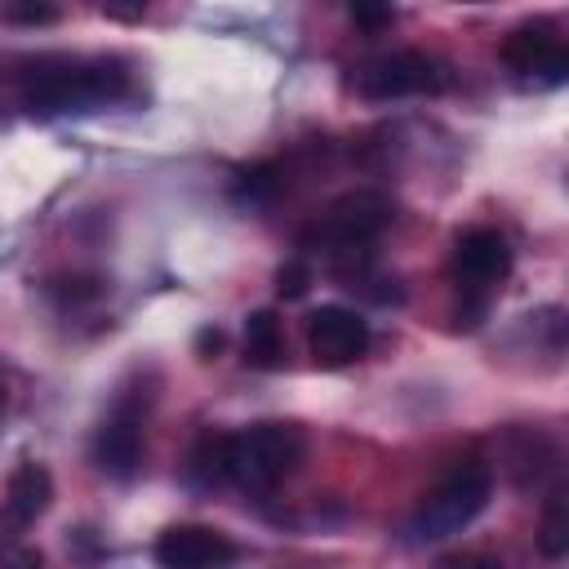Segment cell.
Here are the masks:
<instances>
[{
    "label": "cell",
    "mask_w": 569,
    "mask_h": 569,
    "mask_svg": "<svg viewBox=\"0 0 569 569\" xmlns=\"http://www.w3.org/2000/svg\"><path fill=\"white\" fill-rule=\"evenodd\" d=\"M449 271H453L458 293L471 302V325H476V316L485 311L489 293L511 276V249L493 227H471V231L458 236Z\"/></svg>",
    "instance_id": "5b68a950"
},
{
    "label": "cell",
    "mask_w": 569,
    "mask_h": 569,
    "mask_svg": "<svg viewBox=\"0 0 569 569\" xmlns=\"http://www.w3.org/2000/svg\"><path fill=\"white\" fill-rule=\"evenodd\" d=\"M196 347H200V351H218V347H222V333H218V329H200Z\"/></svg>",
    "instance_id": "ffe728a7"
},
{
    "label": "cell",
    "mask_w": 569,
    "mask_h": 569,
    "mask_svg": "<svg viewBox=\"0 0 569 569\" xmlns=\"http://www.w3.org/2000/svg\"><path fill=\"white\" fill-rule=\"evenodd\" d=\"M40 551L36 547H4L0 551V569H40Z\"/></svg>",
    "instance_id": "e0dca14e"
},
{
    "label": "cell",
    "mask_w": 569,
    "mask_h": 569,
    "mask_svg": "<svg viewBox=\"0 0 569 569\" xmlns=\"http://www.w3.org/2000/svg\"><path fill=\"white\" fill-rule=\"evenodd\" d=\"M307 284H311V267H307L302 258H289V262L276 271V293H280V298H302Z\"/></svg>",
    "instance_id": "9a60e30c"
},
{
    "label": "cell",
    "mask_w": 569,
    "mask_h": 569,
    "mask_svg": "<svg viewBox=\"0 0 569 569\" xmlns=\"http://www.w3.org/2000/svg\"><path fill=\"white\" fill-rule=\"evenodd\" d=\"M222 440L227 436H200V445L191 449V476L204 485H222Z\"/></svg>",
    "instance_id": "5bb4252c"
},
{
    "label": "cell",
    "mask_w": 569,
    "mask_h": 569,
    "mask_svg": "<svg viewBox=\"0 0 569 569\" xmlns=\"http://www.w3.org/2000/svg\"><path fill=\"white\" fill-rule=\"evenodd\" d=\"M302 449L307 436L293 422H253L244 431H231L222 440V485L267 493L302 462Z\"/></svg>",
    "instance_id": "7a4b0ae2"
},
{
    "label": "cell",
    "mask_w": 569,
    "mask_h": 569,
    "mask_svg": "<svg viewBox=\"0 0 569 569\" xmlns=\"http://www.w3.org/2000/svg\"><path fill=\"white\" fill-rule=\"evenodd\" d=\"M129 93V71L116 58H44L27 71L22 107L36 116H80Z\"/></svg>",
    "instance_id": "6da1fadb"
},
{
    "label": "cell",
    "mask_w": 569,
    "mask_h": 569,
    "mask_svg": "<svg viewBox=\"0 0 569 569\" xmlns=\"http://www.w3.org/2000/svg\"><path fill=\"white\" fill-rule=\"evenodd\" d=\"M498 53L507 71L529 89H556L569 80V49L551 22H520Z\"/></svg>",
    "instance_id": "8992f818"
},
{
    "label": "cell",
    "mask_w": 569,
    "mask_h": 569,
    "mask_svg": "<svg viewBox=\"0 0 569 569\" xmlns=\"http://www.w3.org/2000/svg\"><path fill=\"white\" fill-rule=\"evenodd\" d=\"M387 222H391V204L378 191H351L338 204H329V213L320 218L316 236L333 253H365L382 236Z\"/></svg>",
    "instance_id": "52a82bcc"
},
{
    "label": "cell",
    "mask_w": 569,
    "mask_h": 569,
    "mask_svg": "<svg viewBox=\"0 0 569 569\" xmlns=\"http://www.w3.org/2000/svg\"><path fill=\"white\" fill-rule=\"evenodd\" d=\"M102 13H107V18H142V4H133V9H120V4H107Z\"/></svg>",
    "instance_id": "44dd1931"
},
{
    "label": "cell",
    "mask_w": 569,
    "mask_h": 569,
    "mask_svg": "<svg viewBox=\"0 0 569 569\" xmlns=\"http://www.w3.org/2000/svg\"><path fill=\"white\" fill-rule=\"evenodd\" d=\"M0 18L4 22H22V27H40V22H53L58 9L53 4H4Z\"/></svg>",
    "instance_id": "2e32d148"
},
{
    "label": "cell",
    "mask_w": 569,
    "mask_h": 569,
    "mask_svg": "<svg viewBox=\"0 0 569 569\" xmlns=\"http://www.w3.org/2000/svg\"><path fill=\"white\" fill-rule=\"evenodd\" d=\"M0 409H4V382H0Z\"/></svg>",
    "instance_id": "7402d4cb"
},
{
    "label": "cell",
    "mask_w": 569,
    "mask_h": 569,
    "mask_svg": "<svg viewBox=\"0 0 569 569\" xmlns=\"http://www.w3.org/2000/svg\"><path fill=\"white\" fill-rule=\"evenodd\" d=\"M93 462L111 480H129L142 462V413L129 400H116V409L93 431Z\"/></svg>",
    "instance_id": "30bf717a"
},
{
    "label": "cell",
    "mask_w": 569,
    "mask_h": 569,
    "mask_svg": "<svg viewBox=\"0 0 569 569\" xmlns=\"http://www.w3.org/2000/svg\"><path fill=\"white\" fill-rule=\"evenodd\" d=\"M307 342H311V356L320 369H342L369 351V325L360 311L329 302L307 316Z\"/></svg>",
    "instance_id": "ba28073f"
},
{
    "label": "cell",
    "mask_w": 569,
    "mask_h": 569,
    "mask_svg": "<svg viewBox=\"0 0 569 569\" xmlns=\"http://www.w3.org/2000/svg\"><path fill=\"white\" fill-rule=\"evenodd\" d=\"M347 84L369 102H396V98H413V93H440L445 67L431 53L391 49V53H373V58L356 62Z\"/></svg>",
    "instance_id": "277c9868"
},
{
    "label": "cell",
    "mask_w": 569,
    "mask_h": 569,
    "mask_svg": "<svg viewBox=\"0 0 569 569\" xmlns=\"http://www.w3.org/2000/svg\"><path fill=\"white\" fill-rule=\"evenodd\" d=\"M351 18L365 22V27H387L396 18V9H387V4H351Z\"/></svg>",
    "instance_id": "d6986e66"
},
{
    "label": "cell",
    "mask_w": 569,
    "mask_h": 569,
    "mask_svg": "<svg viewBox=\"0 0 569 569\" xmlns=\"http://www.w3.org/2000/svg\"><path fill=\"white\" fill-rule=\"evenodd\" d=\"M244 360L253 369H280L284 365V329L280 316L258 307L244 316Z\"/></svg>",
    "instance_id": "7c38bea8"
},
{
    "label": "cell",
    "mask_w": 569,
    "mask_h": 569,
    "mask_svg": "<svg viewBox=\"0 0 569 569\" xmlns=\"http://www.w3.org/2000/svg\"><path fill=\"white\" fill-rule=\"evenodd\" d=\"M53 502V476L44 462H18L9 485H4V516L13 525H31L49 511Z\"/></svg>",
    "instance_id": "8fae6325"
},
{
    "label": "cell",
    "mask_w": 569,
    "mask_h": 569,
    "mask_svg": "<svg viewBox=\"0 0 569 569\" xmlns=\"http://www.w3.org/2000/svg\"><path fill=\"white\" fill-rule=\"evenodd\" d=\"M493 493V471L485 462H458L409 516V538L413 542H445L453 533H462Z\"/></svg>",
    "instance_id": "3957f363"
},
{
    "label": "cell",
    "mask_w": 569,
    "mask_h": 569,
    "mask_svg": "<svg viewBox=\"0 0 569 569\" xmlns=\"http://www.w3.org/2000/svg\"><path fill=\"white\" fill-rule=\"evenodd\" d=\"M151 556L160 569H231L236 542L209 525H173L156 538Z\"/></svg>",
    "instance_id": "9c48e42d"
},
{
    "label": "cell",
    "mask_w": 569,
    "mask_h": 569,
    "mask_svg": "<svg viewBox=\"0 0 569 569\" xmlns=\"http://www.w3.org/2000/svg\"><path fill=\"white\" fill-rule=\"evenodd\" d=\"M538 547L542 556L560 560L569 551V507H565V493H551L547 507H542V529H538Z\"/></svg>",
    "instance_id": "4fadbf2b"
},
{
    "label": "cell",
    "mask_w": 569,
    "mask_h": 569,
    "mask_svg": "<svg viewBox=\"0 0 569 569\" xmlns=\"http://www.w3.org/2000/svg\"><path fill=\"white\" fill-rule=\"evenodd\" d=\"M440 569H502V565L493 556H485V551H462V556L440 560Z\"/></svg>",
    "instance_id": "ac0fdd59"
}]
</instances>
